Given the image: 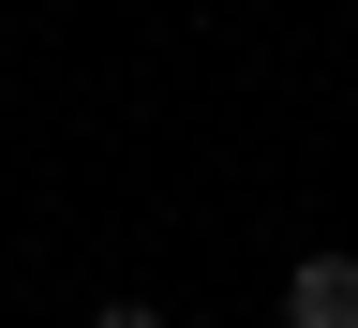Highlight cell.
Segmentation results:
<instances>
[{
	"label": "cell",
	"instance_id": "1",
	"mask_svg": "<svg viewBox=\"0 0 358 328\" xmlns=\"http://www.w3.org/2000/svg\"><path fill=\"white\" fill-rule=\"evenodd\" d=\"M284 328H358V254H343V239H313V254L284 269Z\"/></svg>",
	"mask_w": 358,
	"mask_h": 328
},
{
	"label": "cell",
	"instance_id": "2",
	"mask_svg": "<svg viewBox=\"0 0 358 328\" xmlns=\"http://www.w3.org/2000/svg\"><path fill=\"white\" fill-rule=\"evenodd\" d=\"M90 328H164V299H90Z\"/></svg>",
	"mask_w": 358,
	"mask_h": 328
}]
</instances>
